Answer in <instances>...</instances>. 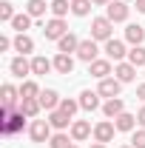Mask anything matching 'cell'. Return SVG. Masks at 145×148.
Listing matches in <instances>:
<instances>
[{
    "mask_svg": "<svg viewBox=\"0 0 145 148\" xmlns=\"http://www.w3.org/2000/svg\"><path fill=\"white\" fill-rule=\"evenodd\" d=\"M111 32H114V23H111L108 17H94V20H91V37H94L97 43H100V40L108 43Z\"/></svg>",
    "mask_w": 145,
    "mask_h": 148,
    "instance_id": "obj_1",
    "label": "cell"
},
{
    "mask_svg": "<svg viewBox=\"0 0 145 148\" xmlns=\"http://www.w3.org/2000/svg\"><path fill=\"white\" fill-rule=\"evenodd\" d=\"M26 120H29V117H26L23 111H14L6 123H0V131H3L6 137H14V134H20V131L26 128Z\"/></svg>",
    "mask_w": 145,
    "mask_h": 148,
    "instance_id": "obj_2",
    "label": "cell"
},
{
    "mask_svg": "<svg viewBox=\"0 0 145 148\" xmlns=\"http://www.w3.org/2000/svg\"><path fill=\"white\" fill-rule=\"evenodd\" d=\"M128 3L125 0H111L108 6H105V17L111 20V23H125L128 20Z\"/></svg>",
    "mask_w": 145,
    "mask_h": 148,
    "instance_id": "obj_3",
    "label": "cell"
},
{
    "mask_svg": "<svg viewBox=\"0 0 145 148\" xmlns=\"http://www.w3.org/2000/svg\"><path fill=\"white\" fill-rule=\"evenodd\" d=\"M43 34H46V40H60V37H66L68 34V26H66V20L63 17H51L46 26H43Z\"/></svg>",
    "mask_w": 145,
    "mask_h": 148,
    "instance_id": "obj_4",
    "label": "cell"
},
{
    "mask_svg": "<svg viewBox=\"0 0 145 148\" xmlns=\"http://www.w3.org/2000/svg\"><path fill=\"white\" fill-rule=\"evenodd\" d=\"M29 137H31L34 143H49V140H51V123H49V120H34V123L29 125Z\"/></svg>",
    "mask_w": 145,
    "mask_h": 148,
    "instance_id": "obj_5",
    "label": "cell"
},
{
    "mask_svg": "<svg viewBox=\"0 0 145 148\" xmlns=\"http://www.w3.org/2000/svg\"><path fill=\"white\" fill-rule=\"evenodd\" d=\"M100 54V49H97V40L88 37V40H80V49H77V57L83 60V63H94Z\"/></svg>",
    "mask_w": 145,
    "mask_h": 148,
    "instance_id": "obj_6",
    "label": "cell"
},
{
    "mask_svg": "<svg viewBox=\"0 0 145 148\" xmlns=\"http://www.w3.org/2000/svg\"><path fill=\"white\" fill-rule=\"evenodd\" d=\"M105 57L114 60V63H122V57H128V49L122 40H117V37H111L108 43H105Z\"/></svg>",
    "mask_w": 145,
    "mask_h": 148,
    "instance_id": "obj_7",
    "label": "cell"
},
{
    "mask_svg": "<svg viewBox=\"0 0 145 148\" xmlns=\"http://www.w3.org/2000/svg\"><path fill=\"white\" fill-rule=\"evenodd\" d=\"M114 131H117V125H114L111 120L97 123V125H94V143H111V140H114Z\"/></svg>",
    "mask_w": 145,
    "mask_h": 148,
    "instance_id": "obj_8",
    "label": "cell"
},
{
    "mask_svg": "<svg viewBox=\"0 0 145 148\" xmlns=\"http://www.w3.org/2000/svg\"><path fill=\"white\" fill-rule=\"evenodd\" d=\"M120 88H122V83L117 80V77H105V80H100V97H108V100H114V97H120Z\"/></svg>",
    "mask_w": 145,
    "mask_h": 148,
    "instance_id": "obj_9",
    "label": "cell"
},
{
    "mask_svg": "<svg viewBox=\"0 0 145 148\" xmlns=\"http://www.w3.org/2000/svg\"><path fill=\"white\" fill-rule=\"evenodd\" d=\"M91 134H94V128H91L88 120H74V123H71V140H74V143H83V140H88Z\"/></svg>",
    "mask_w": 145,
    "mask_h": 148,
    "instance_id": "obj_10",
    "label": "cell"
},
{
    "mask_svg": "<svg viewBox=\"0 0 145 148\" xmlns=\"http://www.w3.org/2000/svg\"><path fill=\"white\" fill-rule=\"evenodd\" d=\"M40 108H43V106H40L37 97H20V103H17V111H23L29 120H34L37 114H40Z\"/></svg>",
    "mask_w": 145,
    "mask_h": 148,
    "instance_id": "obj_11",
    "label": "cell"
},
{
    "mask_svg": "<svg viewBox=\"0 0 145 148\" xmlns=\"http://www.w3.org/2000/svg\"><path fill=\"white\" fill-rule=\"evenodd\" d=\"M88 74H91V77H97V80H105V77L111 74V60H108V57H105V60L97 57L94 63H88Z\"/></svg>",
    "mask_w": 145,
    "mask_h": 148,
    "instance_id": "obj_12",
    "label": "cell"
},
{
    "mask_svg": "<svg viewBox=\"0 0 145 148\" xmlns=\"http://www.w3.org/2000/svg\"><path fill=\"white\" fill-rule=\"evenodd\" d=\"M114 74H117V80H120V83H131V80L137 77V66H131L128 60H122V63H117V66H114Z\"/></svg>",
    "mask_w": 145,
    "mask_h": 148,
    "instance_id": "obj_13",
    "label": "cell"
},
{
    "mask_svg": "<svg viewBox=\"0 0 145 148\" xmlns=\"http://www.w3.org/2000/svg\"><path fill=\"white\" fill-rule=\"evenodd\" d=\"M80 108H83V111H97V108H100V91L85 88V91L80 94Z\"/></svg>",
    "mask_w": 145,
    "mask_h": 148,
    "instance_id": "obj_14",
    "label": "cell"
},
{
    "mask_svg": "<svg viewBox=\"0 0 145 148\" xmlns=\"http://www.w3.org/2000/svg\"><path fill=\"white\" fill-rule=\"evenodd\" d=\"M77 49H80V40H77V34H71V32L57 40V51H60V54H71V51L77 54Z\"/></svg>",
    "mask_w": 145,
    "mask_h": 148,
    "instance_id": "obj_15",
    "label": "cell"
},
{
    "mask_svg": "<svg viewBox=\"0 0 145 148\" xmlns=\"http://www.w3.org/2000/svg\"><path fill=\"white\" fill-rule=\"evenodd\" d=\"M9 71L14 74V77H20V80H23V77H26V74H31V63H29V60H26V57L20 54V57H14V60H12V63H9Z\"/></svg>",
    "mask_w": 145,
    "mask_h": 148,
    "instance_id": "obj_16",
    "label": "cell"
},
{
    "mask_svg": "<svg viewBox=\"0 0 145 148\" xmlns=\"http://www.w3.org/2000/svg\"><path fill=\"white\" fill-rule=\"evenodd\" d=\"M40 106L43 108H49V111H54V108H60V94L54 91V88H46V91H40Z\"/></svg>",
    "mask_w": 145,
    "mask_h": 148,
    "instance_id": "obj_17",
    "label": "cell"
},
{
    "mask_svg": "<svg viewBox=\"0 0 145 148\" xmlns=\"http://www.w3.org/2000/svg\"><path fill=\"white\" fill-rule=\"evenodd\" d=\"M49 123H51V128H57V131H66L68 125H71V117H68V114H63L60 108H54L51 114H49Z\"/></svg>",
    "mask_w": 145,
    "mask_h": 148,
    "instance_id": "obj_18",
    "label": "cell"
},
{
    "mask_svg": "<svg viewBox=\"0 0 145 148\" xmlns=\"http://www.w3.org/2000/svg\"><path fill=\"white\" fill-rule=\"evenodd\" d=\"M122 111H125V103H122L120 97H114V100H108V103L103 106V114H105L108 120H117V117H120Z\"/></svg>",
    "mask_w": 145,
    "mask_h": 148,
    "instance_id": "obj_19",
    "label": "cell"
},
{
    "mask_svg": "<svg viewBox=\"0 0 145 148\" xmlns=\"http://www.w3.org/2000/svg\"><path fill=\"white\" fill-rule=\"evenodd\" d=\"M54 71L57 74H71L74 71V57L71 54H57L54 57Z\"/></svg>",
    "mask_w": 145,
    "mask_h": 148,
    "instance_id": "obj_20",
    "label": "cell"
},
{
    "mask_svg": "<svg viewBox=\"0 0 145 148\" xmlns=\"http://www.w3.org/2000/svg\"><path fill=\"white\" fill-rule=\"evenodd\" d=\"M51 69H54V60H49V57H34L31 60V74H37V77L49 74Z\"/></svg>",
    "mask_w": 145,
    "mask_h": 148,
    "instance_id": "obj_21",
    "label": "cell"
},
{
    "mask_svg": "<svg viewBox=\"0 0 145 148\" xmlns=\"http://www.w3.org/2000/svg\"><path fill=\"white\" fill-rule=\"evenodd\" d=\"M125 40L131 43V46H142V40H145V29L142 26H137V23H131L125 29Z\"/></svg>",
    "mask_w": 145,
    "mask_h": 148,
    "instance_id": "obj_22",
    "label": "cell"
},
{
    "mask_svg": "<svg viewBox=\"0 0 145 148\" xmlns=\"http://www.w3.org/2000/svg\"><path fill=\"white\" fill-rule=\"evenodd\" d=\"M17 97H20V88H14L12 83H6V86H3V97H0V103H3L6 108H14Z\"/></svg>",
    "mask_w": 145,
    "mask_h": 148,
    "instance_id": "obj_23",
    "label": "cell"
},
{
    "mask_svg": "<svg viewBox=\"0 0 145 148\" xmlns=\"http://www.w3.org/2000/svg\"><path fill=\"white\" fill-rule=\"evenodd\" d=\"M12 29H14L17 34H26V32L31 29V14H29V12H23V14H14V20H12Z\"/></svg>",
    "mask_w": 145,
    "mask_h": 148,
    "instance_id": "obj_24",
    "label": "cell"
},
{
    "mask_svg": "<svg viewBox=\"0 0 145 148\" xmlns=\"http://www.w3.org/2000/svg\"><path fill=\"white\" fill-rule=\"evenodd\" d=\"M114 125H117V131H134L137 128V117L128 114V111H122V114L114 120Z\"/></svg>",
    "mask_w": 145,
    "mask_h": 148,
    "instance_id": "obj_25",
    "label": "cell"
},
{
    "mask_svg": "<svg viewBox=\"0 0 145 148\" xmlns=\"http://www.w3.org/2000/svg\"><path fill=\"white\" fill-rule=\"evenodd\" d=\"M14 51H20V54L26 57L29 51H34V40H31L29 34H17L14 37Z\"/></svg>",
    "mask_w": 145,
    "mask_h": 148,
    "instance_id": "obj_26",
    "label": "cell"
},
{
    "mask_svg": "<svg viewBox=\"0 0 145 148\" xmlns=\"http://www.w3.org/2000/svg\"><path fill=\"white\" fill-rule=\"evenodd\" d=\"M74 140L66 134V131H57V134H51V140H49V148H68Z\"/></svg>",
    "mask_w": 145,
    "mask_h": 148,
    "instance_id": "obj_27",
    "label": "cell"
},
{
    "mask_svg": "<svg viewBox=\"0 0 145 148\" xmlns=\"http://www.w3.org/2000/svg\"><path fill=\"white\" fill-rule=\"evenodd\" d=\"M46 9H51V6H46V0H29V3H26V12H29L31 17H43Z\"/></svg>",
    "mask_w": 145,
    "mask_h": 148,
    "instance_id": "obj_28",
    "label": "cell"
},
{
    "mask_svg": "<svg viewBox=\"0 0 145 148\" xmlns=\"http://www.w3.org/2000/svg\"><path fill=\"white\" fill-rule=\"evenodd\" d=\"M128 63H131V66H137V69L145 66V46H134V49L128 51Z\"/></svg>",
    "mask_w": 145,
    "mask_h": 148,
    "instance_id": "obj_29",
    "label": "cell"
},
{
    "mask_svg": "<svg viewBox=\"0 0 145 148\" xmlns=\"http://www.w3.org/2000/svg\"><path fill=\"white\" fill-rule=\"evenodd\" d=\"M71 12V3L68 0H51V14L54 17H66Z\"/></svg>",
    "mask_w": 145,
    "mask_h": 148,
    "instance_id": "obj_30",
    "label": "cell"
},
{
    "mask_svg": "<svg viewBox=\"0 0 145 148\" xmlns=\"http://www.w3.org/2000/svg\"><path fill=\"white\" fill-rule=\"evenodd\" d=\"M91 6H94L91 0H71V12L77 14V17H85V14L91 12Z\"/></svg>",
    "mask_w": 145,
    "mask_h": 148,
    "instance_id": "obj_31",
    "label": "cell"
},
{
    "mask_svg": "<svg viewBox=\"0 0 145 148\" xmlns=\"http://www.w3.org/2000/svg\"><path fill=\"white\" fill-rule=\"evenodd\" d=\"M20 97H40V86H37L34 80H23V86H20Z\"/></svg>",
    "mask_w": 145,
    "mask_h": 148,
    "instance_id": "obj_32",
    "label": "cell"
},
{
    "mask_svg": "<svg viewBox=\"0 0 145 148\" xmlns=\"http://www.w3.org/2000/svg\"><path fill=\"white\" fill-rule=\"evenodd\" d=\"M77 108H80V100H68V97H63V100H60V111H63V114L74 117Z\"/></svg>",
    "mask_w": 145,
    "mask_h": 148,
    "instance_id": "obj_33",
    "label": "cell"
},
{
    "mask_svg": "<svg viewBox=\"0 0 145 148\" xmlns=\"http://www.w3.org/2000/svg\"><path fill=\"white\" fill-rule=\"evenodd\" d=\"M14 14H17V12H14V6H12L9 0H3V3H0V20H3V23H12Z\"/></svg>",
    "mask_w": 145,
    "mask_h": 148,
    "instance_id": "obj_34",
    "label": "cell"
},
{
    "mask_svg": "<svg viewBox=\"0 0 145 148\" xmlns=\"http://www.w3.org/2000/svg\"><path fill=\"white\" fill-rule=\"evenodd\" d=\"M131 145H134V148H145V128L134 131V137H131Z\"/></svg>",
    "mask_w": 145,
    "mask_h": 148,
    "instance_id": "obj_35",
    "label": "cell"
},
{
    "mask_svg": "<svg viewBox=\"0 0 145 148\" xmlns=\"http://www.w3.org/2000/svg\"><path fill=\"white\" fill-rule=\"evenodd\" d=\"M12 46H14V40H12V37H0V51H9V49H12Z\"/></svg>",
    "mask_w": 145,
    "mask_h": 148,
    "instance_id": "obj_36",
    "label": "cell"
},
{
    "mask_svg": "<svg viewBox=\"0 0 145 148\" xmlns=\"http://www.w3.org/2000/svg\"><path fill=\"white\" fill-rule=\"evenodd\" d=\"M137 123H140V128H145V106L137 111Z\"/></svg>",
    "mask_w": 145,
    "mask_h": 148,
    "instance_id": "obj_37",
    "label": "cell"
},
{
    "mask_svg": "<svg viewBox=\"0 0 145 148\" xmlns=\"http://www.w3.org/2000/svg\"><path fill=\"white\" fill-rule=\"evenodd\" d=\"M137 97H140V100L145 103V83H142V86H137Z\"/></svg>",
    "mask_w": 145,
    "mask_h": 148,
    "instance_id": "obj_38",
    "label": "cell"
},
{
    "mask_svg": "<svg viewBox=\"0 0 145 148\" xmlns=\"http://www.w3.org/2000/svg\"><path fill=\"white\" fill-rule=\"evenodd\" d=\"M137 12H140V14H145V0H137Z\"/></svg>",
    "mask_w": 145,
    "mask_h": 148,
    "instance_id": "obj_39",
    "label": "cell"
},
{
    "mask_svg": "<svg viewBox=\"0 0 145 148\" xmlns=\"http://www.w3.org/2000/svg\"><path fill=\"white\" fill-rule=\"evenodd\" d=\"M91 3H94V6H108L111 0H91Z\"/></svg>",
    "mask_w": 145,
    "mask_h": 148,
    "instance_id": "obj_40",
    "label": "cell"
},
{
    "mask_svg": "<svg viewBox=\"0 0 145 148\" xmlns=\"http://www.w3.org/2000/svg\"><path fill=\"white\" fill-rule=\"evenodd\" d=\"M88 148H105V143H91Z\"/></svg>",
    "mask_w": 145,
    "mask_h": 148,
    "instance_id": "obj_41",
    "label": "cell"
},
{
    "mask_svg": "<svg viewBox=\"0 0 145 148\" xmlns=\"http://www.w3.org/2000/svg\"><path fill=\"white\" fill-rule=\"evenodd\" d=\"M68 148H77V145H74V143H71V145H68Z\"/></svg>",
    "mask_w": 145,
    "mask_h": 148,
    "instance_id": "obj_42",
    "label": "cell"
},
{
    "mask_svg": "<svg viewBox=\"0 0 145 148\" xmlns=\"http://www.w3.org/2000/svg\"><path fill=\"white\" fill-rule=\"evenodd\" d=\"M122 148H134V145H122Z\"/></svg>",
    "mask_w": 145,
    "mask_h": 148,
    "instance_id": "obj_43",
    "label": "cell"
},
{
    "mask_svg": "<svg viewBox=\"0 0 145 148\" xmlns=\"http://www.w3.org/2000/svg\"><path fill=\"white\" fill-rule=\"evenodd\" d=\"M125 3H128V0H125Z\"/></svg>",
    "mask_w": 145,
    "mask_h": 148,
    "instance_id": "obj_44",
    "label": "cell"
}]
</instances>
